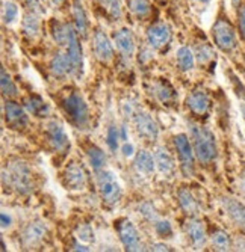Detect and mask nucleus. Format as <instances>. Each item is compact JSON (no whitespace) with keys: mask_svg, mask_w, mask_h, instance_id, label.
Masks as SVG:
<instances>
[{"mask_svg":"<svg viewBox=\"0 0 245 252\" xmlns=\"http://www.w3.org/2000/svg\"><path fill=\"white\" fill-rule=\"evenodd\" d=\"M3 188L15 192L17 195H29L34 188V174L32 169L25 162H9L2 169Z\"/></svg>","mask_w":245,"mask_h":252,"instance_id":"1","label":"nucleus"},{"mask_svg":"<svg viewBox=\"0 0 245 252\" xmlns=\"http://www.w3.org/2000/svg\"><path fill=\"white\" fill-rule=\"evenodd\" d=\"M189 134L191 142L195 153V157L200 163L209 165L218 156V147L215 134L203 126H198L194 123H189Z\"/></svg>","mask_w":245,"mask_h":252,"instance_id":"2","label":"nucleus"},{"mask_svg":"<svg viewBox=\"0 0 245 252\" xmlns=\"http://www.w3.org/2000/svg\"><path fill=\"white\" fill-rule=\"evenodd\" d=\"M61 107L65 113V117L69 121L79 130H86L90 126V109L77 91H70L62 100H61Z\"/></svg>","mask_w":245,"mask_h":252,"instance_id":"3","label":"nucleus"},{"mask_svg":"<svg viewBox=\"0 0 245 252\" xmlns=\"http://www.w3.org/2000/svg\"><path fill=\"white\" fill-rule=\"evenodd\" d=\"M96 181H97L100 198L107 207H112V205L120 202L123 196V189H121L120 181L112 172L106 169L99 171L96 175Z\"/></svg>","mask_w":245,"mask_h":252,"instance_id":"4","label":"nucleus"},{"mask_svg":"<svg viewBox=\"0 0 245 252\" xmlns=\"http://www.w3.org/2000/svg\"><path fill=\"white\" fill-rule=\"evenodd\" d=\"M44 137H46V142L52 153L64 157L70 151V147H71L70 137L67 134L65 128L62 127V124L58 123L56 120H50L49 123H46Z\"/></svg>","mask_w":245,"mask_h":252,"instance_id":"5","label":"nucleus"},{"mask_svg":"<svg viewBox=\"0 0 245 252\" xmlns=\"http://www.w3.org/2000/svg\"><path fill=\"white\" fill-rule=\"evenodd\" d=\"M174 148L177 153V158H179L180 171L185 177H192L195 171V153L192 148V142L185 133H179L174 136Z\"/></svg>","mask_w":245,"mask_h":252,"instance_id":"6","label":"nucleus"},{"mask_svg":"<svg viewBox=\"0 0 245 252\" xmlns=\"http://www.w3.org/2000/svg\"><path fill=\"white\" fill-rule=\"evenodd\" d=\"M212 38L215 45L226 53H230L236 49L238 45V38L235 28L227 18H218L212 28Z\"/></svg>","mask_w":245,"mask_h":252,"instance_id":"7","label":"nucleus"},{"mask_svg":"<svg viewBox=\"0 0 245 252\" xmlns=\"http://www.w3.org/2000/svg\"><path fill=\"white\" fill-rule=\"evenodd\" d=\"M115 230L126 251H142V240L138 228L132 220L121 218L115 220Z\"/></svg>","mask_w":245,"mask_h":252,"instance_id":"8","label":"nucleus"},{"mask_svg":"<svg viewBox=\"0 0 245 252\" xmlns=\"http://www.w3.org/2000/svg\"><path fill=\"white\" fill-rule=\"evenodd\" d=\"M132 123L135 126L137 133L145 141H156L159 136V126L153 120L151 115H148L147 112L138 110L132 118Z\"/></svg>","mask_w":245,"mask_h":252,"instance_id":"9","label":"nucleus"},{"mask_svg":"<svg viewBox=\"0 0 245 252\" xmlns=\"http://www.w3.org/2000/svg\"><path fill=\"white\" fill-rule=\"evenodd\" d=\"M148 47L153 50H162L171 41V28L164 21L153 23L145 33Z\"/></svg>","mask_w":245,"mask_h":252,"instance_id":"10","label":"nucleus"},{"mask_svg":"<svg viewBox=\"0 0 245 252\" xmlns=\"http://www.w3.org/2000/svg\"><path fill=\"white\" fill-rule=\"evenodd\" d=\"M86 172L82 165L71 162L62 172V185L70 190H83L86 188Z\"/></svg>","mask_w":245,"mask_h":252,"instance_id":"11","label":"nucleus"},{"mask_svg":"<svg viewBox=\"0 0 245 252\" xmlns=\"http://www.w3.org/2000/svg\"><path fill=\"white\" fill-rule=\"evenodd\" d=\"M65 49H67V56H69L71 66H73V76L79 79L83 71V55H82V47L79 42V33L76 32L73 26L70 28V35H69V41H67Z\"/></svg>","mask_w":245,"mask_h":252,"instance_id":"12","label":"nucleus"},{"mask_svg":"<svg viewBox=\"0 0 245 252\" xmlns=\"http://www.w3.org/2000/svg\"><path fill=\"white\" fill-rule=\"evenodd\" d=\"M112 41L123 59L129 61L133 58V55L137 52V39H135V35H133L132 29H129V28L118 29L114 33Z\"/></svg>","mask_w":245,"mask_h":252,"instance_id":"13","label":"nucleus"},{"mask_svg":"<svg viewBox=\"0 0 245 252\" xmlns=\"http://www.w3.org/2000/svg\"><path fill=\"white\" fill-rule=\"evenodd\" d=\"M3 113H5L6 124L14 130H21V128L28 127V124H29V117H28L26 110L15 101L6 100L3 104Z\"/></svg>","mask_w":245,"mask_h":252,"instance_id":"14","label":"nucleus"},{"mask_svg":"<svg viewBox=\"0 0 245 252\" xmlns=\"http://www.w3.org/2000/svg\"><path fill=\"white\" fill-rule=\"evenodd\" d=\"M47 234V225L39 219L31 220L26 228L21 233V243L25 248H34L42 242V239Z\"/></svg>","mask_w":245,"mask_h":252,"instance_id":"15","label":"nucleus"},{"mask_svg":"<svg viewBox=\"0 0 245 252\" xmlns=\"http://www.w3.org/2000/svg\"><path fill=\"white\" fill-rule=\"evenodd\" d=\"M114 41H110L109 36L102 29H96L93 33V50L96 58L100 62H109L114 58Z\"/></svg>","mask_w":245,"mask_h":252,"instance_id":"16","label":"nucleus"},{"mask_svg":"<svg viewBox=\"0 0 245 252\" xmlns=\"http://www.w3.org/2000/svg\"><path fill=\"white\" fill-rule=\"evenodd\" d=\"M221 204L229 219L245 233V205L232 196H224L221 199Z\"/></svg>","mask_w":245,"mask_h":252,"instance_id":"17","label":"nucleus"},{"mask_svg":"<svg viewBox=\"0 0 245 252\" xmlns=\"http://www.w3.org/2000/svg\"><path fill=\"white\" fill-rule=\"evenodd\" d=\"M186 106L194 115L202 117L206 115L210 107V98L205 89H195L186 97Z\"/></svg>","mask_w":245,"mask_h":252,"instance_id":"18","label":"nucleus"},{"mask_svg":"<svg viewBox=\"0 0 245 252\" xmlns=\"http://www.w3.org/2000/svg\"><path fill=\"white\" fill-rule=\"evenodd\" d=\"M185 230H186L188 240L191 242V245H192L195 249H202V248L206 245L208 234H206V230H205L203 222H200V220H197V219H194V218H189V219L186 220Z\"/></svg>","mask_w":245,"mask_h":252,"instance_id":"19","label":"nucleus"},{"mask_svg":"<svg viewBox=\"0 0 245 252\" xmlns=\"http://www.w3.org/2000/svg\"><path fill=\"white\" fill-rule=\"evenodd\" d=\"M49 71H50L52 77H55L58 80H62L67 76L73 74V66H71V62H70L69 56H67V53L53 55V58L49 62Z\"/></svg>","mask_w":245,"mask_h":252,"instance_id":"20","label":"nucleus"},{"mask_svg":"<svg viewBox=\"0 0 245 252\" xmlns=\"http://www.w3.org/2000/svg\"><path fill=\"white\" fill-rule=\"evenodd\" d=\"M153 156H154V162H156V169H158L164 177H171L175 171V163H174V158L170 154V151L164 147H156Z\"/></svg>","mask_w":245,"mask_h":252,"instance_id":"21","label":"nucleus"},{"mask_svg":"<svg viewBox=\"0 0 245 252\" xmlns=\"http://www.w3.org/2000/svg\"><path fill=\"white\" fill-rule=\"evenodd\" d=\"M71 14H73V18H74V29H76V32L82 38H86L88 36V31H90V21H88L86 11L83 8L82 0H73Z\"/></svg>","mask_w":245,"mask_h":252,"instance_id":"22","label":"nucleus"},{"mask_svg":"<svg viewBox=\"0 0 245 252\" xmlns=\"http://www.w3.org/2000/svg\"><path fill=\"white\" fill-rule=\"evenodd\" d=\"M133 165H135V168L140 174L151 175L156 169L154 156L147 150H140V151H137L135 158H133Z\"/></svg>","mask_w":245,"mask_h":252,"instance_id":"23","label":"nucleus"},{"mask_svg":"<svg viewBox=\"0 0 245 252\" xmlns=\"http://www.w3.org/2000/svg\"><path fill=\"white\" fill-rule=\"evenodd\" d=\"M153 89H154L156 98H158L162 104L171 106L175 101V98H177L175 89L167 80H156L154 85H153Z\"/></svg>","mask_w":245,"mask_h":252,"instance_id":"24","label":"nucleus"},{"mask_svg":"<svg viewBox=\"0 0 245 252\" xmlns=\"http://www.w3.org/2000/svg\"><path fill=\"white\" fill-rule=\"evenodd\" d=\"M39 28H41V20H39V14L35 11H28L23 15V20H21V31L23 33L34 39L38 36L39 33Z\"/></svg>","mask_w":245,"mask_h":252,"instance_id":"25","label":"nucleus"},{"mask_svg":"<svg viewBox=\"0 0 245 252\" xmlns=\"http://www.w3.org/2000/svg\"><path fill=\"white\" fill-rule=\"evenodd\" d=\"M177 199H179V205H180V209L189 216V218H195L198 215V204H197V199L192 196V193L182 188L179 189V192H177Z\"/></svg>","mask_w":245,"mask_h":252,"instance_id":"26","label":"nucleus"},{"mask_svg":"<svg viewBox=\"0 0 245 252\" xmlns=\"http://www.w3.org/2000/svg\"><path fill=\"white\" fill-rule=\"evenodd\" d=\"M175 61L182 71H185V73L192 71L195 66V53L188 47V45H182V47H179L175 52Z\"/></svg>","mask_w":245,"mask_h":252,"instance_id":"27","label":"nucleus"},{"mask_svg":"<svg viewBox=\"0 0 245 252\" xmlns=\"http://www.w3.org/2000/svg\"><path fill=\"white\" fill-rule=\"evenodd\" d=\"M25 107L29 113L35 117H47L49 115V104L46 101H42L39 97L36 95H31L25 100Z\"/></svg>","mask_w":245,"mask_h":252,"instance_id":"28","label":"nucleus"},{"mask_svg":"<svg viewBox=\"0 0 245 252\" xmlns=\"http://www.w3.org/2000/svg\"><path fill=\"white\" fill-rule=\"evenodd\" d=\"M210 243H212L213 249H216V251H230L233 248L232 237L224 230H215L210 234Z\"/></svg>","mask_w":245,"mask_h":252,"instance_id":"29","label":"nucleus"},{"mask_svg":"<svg viewBox=\"0 0 245 252\" xmlns=\"http://www.w3.org/2000/svg\"><path fill=\"white\" fill-rule=\"evenodd\" d=\"M129 11L138 20H144L151 14V3L148 0H127Z\"/></svg>","mask_w":245,"mask_h":252,"instance_id":"30","label":"nucleus"},{"mask_svg":"<svg viewBox=\"0 0 245 252\" xmlns=\"http://www.w3.org/2000/svg\"><path fill=\"white\" fill-rule=\"evenodd\" d=\"M94 2L114 21L121 20V17H123L121 0H94Z\"/></svg>","mask_w":245,"mask_h":252,"instance_id":"31","label":"nucleus"},{"mask_svg":"<svg viewBox=\"0 0 245 252\" xmlns=\"http://www.w3.org/2000/svg\"><path fill=\"white\" fill-rule=\"evenodd\" d=\"M86 154H88V160H90V163H91V166H93V169L96 172H99V171H102L105 168L107 157H106V153L102 148H99L97 145H90Z\"/></svg>","mask_w":245,"mask_h":252,"instance_id":"32","label":"nucleus"},{"mask_svg":"<svg viewBox=\"0 0 245 252\" xmlns=\"http://www.w3.org/2000/svg\"><path fill=\"white\" fill-rule=\"evenodd\" d=\"M0 86H2V94L5 98H14L18 95L17 86L11 74L5 70V66H2V70H0Z\"/></svg>","mask_w":245,"mask_h":252,"instance_id":"33","label":"nucleus"},{"mask_svg":"<svg viewBox=\"0 0 245 252\" xmlns=\"http://www.w3.org/2000/svg\"><path fill=\"white\" fill-rule=\"evenodd\" d=\"M70 28L71 25H69V23H61V21L53 23L52 35H53L55 42L61 45V47H65L67 45V41H69V35H70Z\"/></svg>","mask_w":245,"mask_h":252,"instance_id":"34","label":"nucleus"},{"mask_svg":"<svg viewBox=\"0 0 245 252\" xmlns=\"http://www.w3.org/2000/svg\"><path fill=\"white\" fill-rule=\"evenodd\" d=\"M18 18V6L12 0H3V6H2V20L3 25L11 26L17 21Z\"/></svg>","mask_w":245,"mask_h":252,"instance_id":"35","label":"nucleus"},{"mask_svg":"<svg viewBox=\"0 0 245 252\" xmlns=\"http://www.w3.org/2000/svg\"><path fill=\"white\" fill-rule=\"evenodd\" d=\"M121 133H120V127L117 126H109L107 127V131H106V144H107V148L112 151V153H117V150L120 148V144H121Z\"/></svg>","mask_w":245,"mask_h":252,"instance_id":"36","label":"nucleus"},{"mask_svg":"<svg viewBox=\"0 0 245 252\" xmlns=\"http://www.w3.org/2000/svg\"><path fill=\"white\" fill-rule=\"evenodd\" d=\"M138 213H140V216H141L142 219H145L147 222L154 223L156 220H159V215H158V212H156L154 205H153L151 202H147V201L141 202V204L138 205Z\"/></svg>","mask_w":245,"mask_h":252,"instance_id":"37","label":"nucleus"},{"mask_svg":"<svg viewBox=\"0 0 245 252\" xmlns=\"http://www.w3.org/2000/svg\"><path fill=\"white\" fill-rule=\"evenodd\" d=\"M76 237L77 240L83 243H94L96 242V233L93 230V226L90 223H82L76 228Z\"/></svg>","mask_w":245,"mask_h":252,"instance_id":"38","label":"nucleus"},{"mask_svg":"<svg viewBox=\"0 0 245 252\" xmlns=\"http://www.w3.org/2000/svg\"><path fill=\"white\" fill-rule=\"evenodd\" d=\"M195 58L200 63H208L213 58V49L206 42L198 44L195 49Z\"/></svg>","mask_w":245,"mask_h":252,"instance_id":"39","label":"nucleus"},{"mask_svg":"<svg viewBox=\"0 0 245 252\" xmlns=\"http://www.w3.org/2000/svg\"><path fill=\"white\" fill-rule=\"evenodd\" d=\"M154 233L161 239H171L173 237V225L170 223V220H164L159 219L154 222Z\"/></svg>","mask_w":245,"mask_h":252,"instance_id":"40","label":"nucleus"},{"mask_svg":"<svg viewBox=\"0 0 245 252\" xmlns=\"http://www.w3.org/2000/svg\"><path fill=\"white\" fill-rule=\"evenodd\" d=\"M121 110H123V113H124V117L126 118H133V115L140 110L138 107H137V104L135 103H132L130 100H126V101H123L121 103Z\"/></svg>","mask_w":245,"mask_h":252,"instance_id":"41","label":"nucleus"},{"mask_svg":"<svg viewBox=\"0 0 245 252\" xmlns=\"http://www.w3.org/2000/svg\"><path fill=\"white\" fill-rule=\"evenodd\" d=\"M238 25H239V33L242 36V39L245 41V3L242 6H239V12H238Z\"/></svg>","mask_w":245,"mask_h":252,"instance_id":"42","label":"nucleus"},{"mask_svg":"<svg viewBox=\"0 0 245 252\" xmlns=\"http://www.w3.org/2000/svg\"><path fill=\"white\" fill-rule=\"evenodd\" d=\"M121 153H123V156L124 157H133L137 153H135V147H133V144H130L129 141H126V142H123V145H121Z\"/></svg>","mask_w":245,"mask_h":252,"instance_id":"43","label":"nucleus"},{"mask_svg":"<svg viewBox=\"0 0 245 252\" xmlns=\"http://www.w3.org/2000/svg\"><path fill=\"white\" fill-rule=\"evenodd\" d=\"M0 222H2V230L11 228L12 226V216L6 212H2V215H0Z\"/></svg>","mask_w":245,"mask_h":252,"instance_id":"44","label":"nucleus"},{"mask_svg":"<svg viewBox=\"0 0 245 252\" xmlns=\"http://www.w3.org/2000/svg\"><path fill=\"white\" fill-rule=\"evenodd\" d=\"M25 3L29 6L31 11H35V12H42V8H41V2L39 0H25Z\"/></svg>","mask_w":245,"mask_h":252,"instance_id":"45","label":"nucleus"},{"mask_svg":"<svg viewBox=\"0 0 245 252\" xmlns=\"http://www.w3.org/2000/svg\"><path fill=\"white\" fill-rule=\"evenodd\" d=\"M150 249L151 251H173V248L167 243H151Z\"/></svg>","mask_w":245,"mask_h":252,"instance_id":"46","label":"nucleus"},{"mask_svg":"<svg viewBox=\"0 0 245 252\" xmlns=\"http://www.w3.org/2000/svg\"><path fill=\"white\" fill-rule=\"evenodd\" d=\"M235 249H238V251H245V237H244V236H241V237L236 239V242H235Z\"/></svg>","mask_w":245,"mask_h":252,"instance_id":"47","label":"nucleus"},{"mask_svg":"<svg viewBox=\"0 0 245 252\" xmlns=\"http://www.w3.org/2000/svg\"><path fill=\"white\" fill-rule=\"evenodd\" d=\"M70 249H73V251H90V248H88L86 245H82V243H77V242H74Z\"/></svg>","mask_w":245,"mask_h":252,"instance_id":"48","label":"nucleus"},{"mask_svg":"<svg viewBox=\"0 0 245 252\" xmlns=\"http://www.w3.org/2000/svg\"><path fill=\"white\" fill-rule=\"evenodd\" d=\"M120 133H121V141L123 142H126L129 137H127V128H126V126H121L120 127Z\"/></svg>","mask_w":245,"mask_h":252,"instance_id":"49","label":"nucleus"},{"mask_svg":"<svg viewBox=\"0 0 245 252\" xmlns=\"http://www.w3.org/2000/svg\"><path fill=\"white\" fill-rule=\"evenodd\" d=\"M47 2H49L52 6H55V8H59V6L64 3V0H47Z\"/></svg>","mask_w":245,"mask_h":252,"instance_id":"50","label":"nucleus"},{"mask_svg":"<svg viewBox=\"0 0 245 252\" xmlns=\"http://www.w3.org/2000/svg\"><path fill=\"white\" fill-rule=\"evenodd\" d=\"M241 188H242L244 195H245V171H244V172H242V175H241Z\"/></svg>","mask_w":245,"mask_h":252,"instance_id":"51","label":"nucleus"},{"mask_svg":"<svg viewBox=\"0 0 245 252\" xmlns=\"http://www.w3.org/2000/svg\"><path fill=\"white\" fill-rule=\"evenodd\" d=\"M232 3H233L235 8H239L241 6V0H232Z\"/></svg>","mask_w":245,"mask_h":252,"instance_id":"52","label":"nucleus"},{"mask_svg":"<svg viewBox=\"0 0 245 252\" xmlns=\"http://www.w3.org/2000/svg\"><path fill=\"white\" fill-rule=\"evenodd\" d=\"M2 251H6V245H5L3 239H2Z\"/></svg>","mask_w":245,"mask_h":252,"instance_id":"53","label":"nucleus"},{"mask_svg":"<svg viewBox=\"0 0 245 252\" xmlns=\"http://www.w3.org/2000/svg\"><path fill=\"white\" fill-rule=\"evenodd\" d=\"M242 113H244V121H245V104H242Z\"/></svg>","mask_w":245,"mask_h":252,"instance_id":"54","label":"nucleus"}]
</instances>
